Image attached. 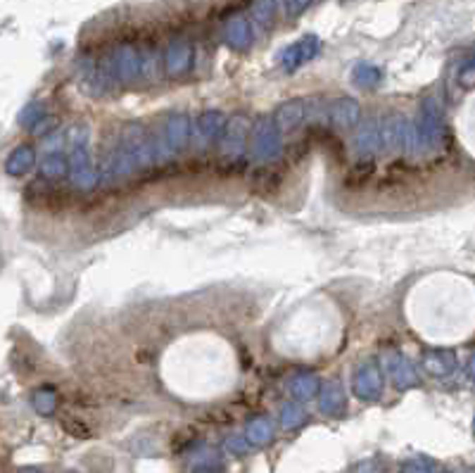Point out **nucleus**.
Returning <instances> with one entry per match:
<instances>
[{
  "mask_svg": "<svg viewBox=\"0 0 475 473\" xmlns=\"http://www.w3.org/2000/svg\"><path fill=\"white\" fill-rule=\"evenodd\" d=\"M409 323L426 342L457 347L475 340V278L438 271L421 278L407 297Z\"/></svg>",
  "mask_w": 475,
  "mask_h": 473,
  "instance_id": "f257e3e1",
  "label": "nucleus"
},
{
  "mask_svg": "<svg viewBox=\"0 0 475 473\" xmlns=\"http://www.w3.org/2000/svg\"><path fill=\"white\" fill-rule=\"evenodd\" d=\"M454 133L461 152L475 162V88L466 95L459 105V112L454 114Z\"/></svg>",
  "mask_w": 475,
  "mask_h": 473,
  "instance_id": "f03ea898",
  "label": "nucleus"
}]
</instances>
